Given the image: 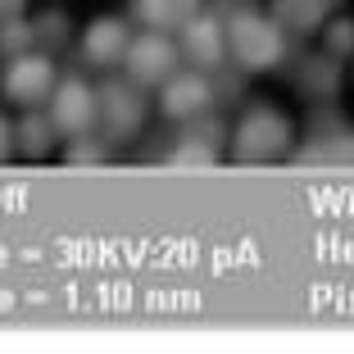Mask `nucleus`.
Wrapping results in <instances>:
<instances>
[{"label":"nucleus","mask_w":354,"mask_h":354,"mask_svg":"<svg viewBox=\"0 0 354 354\" xmlns=\"http://www.w3.org/2000/svg\"><path fill=\"white\" fill-rule=\"evenodd\" d=\"M95 123H104L109 141H132L146 123V100L132 82H100L95 91Z\"/></svg>","instance_id":"3"},{"label":"nucleus","mask_w":354,"mask_h":354,"mask_svg":"<svg viewBox=\"0 0 354 354\" xmlns=\"http://www.w3.org/2000/svg\"><path fill=\"white\" fill-rule=\"evenodd\" d=\"M327 0H272V19L281 23L286 32H318L323 28V19H327Z\"/></svg>","instance_id":"12"},{"label":"nucleus","mask_w":354,"mask_h":354,"mask_svg":"<svg viewBox=\"0 0 354 354\" xmlns=\"http://www.w3.org/2000/svg\"><path fill=\"white\" fill-rule=\"evenodd\" d=\"M164 95H159V109L168 118H196L209 100H214V86L205 73H168L164 77Z\"/></svg>","instance_id":"7"},{"label":"nucleus","mask_w":354,"mask_h":354,"mask_svg":"<svg viewBox=\"0 0 354 354\" xmlns=\"http://www.w3.org/2000/svg\"><path fill=\"white\" fill-rule=\"evenodd\" d=\"M23 10H28V0H0V23H5V19H19Z\"/></svg>","instance_id":"22"},{"label":"nucleus","mask_w":354,"mask_h":354,"mask_svg":"<svg viewBox=\"0 0 354 354\" xmlns=\"http://www.w3.org/2000/svg\"><path fill=\"white\" fill-rule=\"evenodd\" d=\"M291 146V123L281 109L272 104H254L250 114L241 118L236 136H232V159L236 164H254V159H272Z\"/></svg>","instance_id":"2"},{"label":"nucleus","mask_w":354,"mask_h":354,"mask_svg":"<svg viewBox=\"0 0 354 354\" xmlns=\"http://www.w3.org/2000/svg\"><path fill=\"white\" fill-rule=\"evenodd\" d=\"M68 164L73 168H95V164H104V146L100 141H91V132H82V136H68Z\"/></svg>","instance_id":"19"},{"label":"nucleus","mask_w":354,"mask_h":354,"mask_svg":"<svg viewBox=\"0 0 354 354\" xmlns=\"http://www.w3.org/2000/svg\"><path fill=\"white\" fill-rule=\"evenodd\" d=\"M14 146L28 159H46L55 150V123L46 114H28L19 127H14Z\"/></svg>","instance_id":"13"},{"label":"nucleus","mask_w":354,"mask_h":354,"mask_svg":"<svg viewBox=\"0 0 354 354\" xmlns=\"http://www.w3.org/2000/svg\"><path fill=\"white\" fill-rule=\"evenodd\" d=\"M10 150H14V127H10V118L0 114V159H10Z\"/></svg>","instance_id":"21"},{"label":"nucleus","mask_w":354,"mask_h":354,"mask_svg":"<svg viewBox=\"0 0 354 354\" xmlns=\"http://www.w3.org/2000/svg\"><path fill=\"white\" fill-rule=\"evenodd\" d=\"M177 55H182V50L173 46V37L150 28L146 37L127 41V50H123L127 77H132V82H141V86H155V82H164L168 73H177Z\"/></svg>","instance_id":"5"},{"label":"nucleus","mask_w":354,"mask_h":354,"mask_svg":"<svg viewBox=\"0 0 354 354\" xmlns=\"http://www.w3.org/2000/svg\"><path fill=\"white\" fill-rule=\"evenodd\" d=\"M327 5H336V0H327Z\"/></svg>","instance_id":"23"},{"label":"nucleus","mask_w":354,"mask_h":354,"mask_svg":"<svg viewBox=\"0 0 354 354\" xmlns=\"http://www.w3.org/2000/svg\"><path fill=\"white\" fill-rule=\"evenodd\" d=\"M168 164L173 168H214L218 164V150L209 146V141H200V136H187V141L168 155Z\"/></svg>","instance_id":"15"},{"label":"nucleus","mask_w":354,"mask_h":354,"mask_svg":"<svg viewBox=\"0 0 354 354\" xmlns=\"http://www.w3.org/2000/svg\"><path fill=\"white\" fill-rule=\"evenodd\" d=\"M50 123L64 136H82L95 127V91L82 77H64L50 91Z\"/></svg>","instance_id":"6"},{"label":"nucleus","mask_w":354,"mask_h":354,"mask_svg":"<svg viewBox=\"0 0 354 354\" xmlns=\"http://www.w3.org/2000/svg\"><path fill=\"white\" fill-rule=\"evenodd\" d=\"M309 123H313V132L323 136V132H336V127H341V114L332 109V100H323V104L309 114Z\"/></svg>","instance_id":"20"},{"label":"nucleus","mask_w":354,"mask_h":354,"mask_svg":"<svg viewBox=\"0 0 354 354\" xmlns=\"http://www.w3.org/2000/svg\"><path fill=\"white\" fill-rule=\"evenodd\" d=\"M132 14L155 32H182L200 14V0H132Z\"/></svg>","instance_id":"11"},{"label":"nucleus","mask_w":354,"mask_h":354,"mask_svg":"<svg viewBox=\"0 0 354 354\" xmlns=\"http://www.w3.org/2000/svg\"><path fill=\"white\" fill-rule=\"evenodd\" d=\"M177 50L187 55L196 68L223 64V50H227V41H223V23L214 19V14H196V19L182 28V46H177Z\"/></svg>","instance_id":"8"},{"label":"nucleus","mask_w":354,"mask_h":354,"mask_svg":"<svg viewBox=\"0 0 354 354\" xmlns=\"http://www.w3.org/2000/svg\"><path fill=\"white\" fill-rule=\"evenodd\" d=\"M127 41H132V37H127V23L123 19H95L91 28L82 32V59L109 68V64L123 59Z\"/></svg>","instance_id":"10"},{"label":"nucleus","mask_w":354,"mask_h":354,"mask_svg":"<svg viewBox=\"0 0 354 354\" xmlns=\"http://www.w3.org/2000/svg\"><path fill=\"white\" fill-rule=\"evenodd\" d=\"M223 41H227L232 59L250 73H263V68H277L286 59V32H281L277 19L259 10H236L223 28Z\"/></svg>","instance_id":"1"},{"label":"nucleus","mask_w":354,"mask_h":354,"mask_svg":"<svg viewBox=\"0 0 354 354\" xmlns=\"http://www.w3.org/2000/svg\"><path fill=\"white\" fill-rule=\"evenodd\" d=\"M32 46H37L32 23H23V19H5L0 23V59H14V55L32 50Z\"/></svg>","instance_id":"16"},{"label":"nucleus","mask_w":354,"mask_h":354,"mask_svg":"<svg viewBox=\"0 0 354 354\" xmlns=\"http://www.w3.org/2000/svg\"><path fill=\"white\" fill-rule=\"evenodd\" d=\"M323 50L332 55V59H345V55H354V19L327 23V32H323Z\"/></svg>","instance_id":"18"},{"label":"nucleus","mask_w":354,"mask_h":354,"mask_svg":"<svg viewBox=\"0 0 354 354\" xmlns=\"http://www.w3.org/2000/svg\"><path fill=\"white\" fill-rule=\"evenodd\" d=\"M295 91L304 95V100L323 104V100H336V91H341V59H332V55H304L300 68H295Z\"/></svg>","instance_id":"9"},{"label":"nucleus","mask_w":354,"mask_h":354,"mask_svg":"<svg viewBox=\"0 0 354 354\" xmlns=\"http://www.w3.org/2000/svg\"><path fill=\"white\" fill-rule=\"evenodd\" d=\"M295 159H304V164H323V159H341V164H354V132H323V136H313L309 146L300 150Z\"/></svg>","instance_id":"14"},{"label":"nucleus","mask_w":354,"mask_h":354,"mask_svg":"<svg viewBox=\"0 0 354 354\" xmlns=\"http://www.w3.org/2000/svg\"><path fill=\"white\" fill-rule=\"evenodd\" d=\"M50 91H55V64L46 59V55L23 50V55H14L10 68L0 73V95L14 100V104H28L32 109V104H41Z\"/></svg>","instance_id":"4"},{"label":"nucleus","mask_w":354,"mask_h":354,"mask_svg":"<svg viewBox=\"0 0 354 354\" xmlns=\"http://www.w3.org/2000/svg\"><path fill=\"white\" fill-rule=\"evenodd\" d=\"M32 37H37L46 50H59V46L68 41V14L64 10H46L41 19L32 23Z\"/></svg>","instance_id":"17"}]
</instances>
